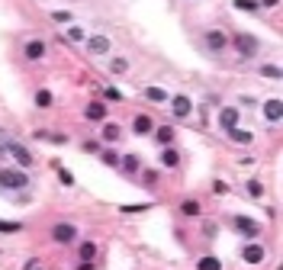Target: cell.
<instances>
[{
  "label": "cell",
  "instance_id": "cell-30",
  "mask_svg": "<svg viewBox=\"0 0 283 270\" xmlns=\"http://www.w3.org/2000/svg\"><path fill=\"white\" fill-rule=\"evenodd\" d=\"M232 7L241 10V13H261V4H257V0H235Z\"/></svg>",
  "mask_w": 283,
  "mask_h": 270
},
{
  "label": "cell",
  "instance_id": "cell-28",
  "mask_svg": "<svg viewBox=\"0 0 283 270\" xmlns=\"http://www.w3.org/2000/svg\"><path fill=\"white\" fill-rule=\"evenodd\" d=\"M139 187H145V190H155L158 187V170H139Z\"/></svg>",
  "mask_w": 283,
  "mask_h": 270
},
{
  "label": "cell",
  "instance_id": "cell-6",
  "mask_svg": "<svg viewBox=\"0 0 283 270\" xmlns=\"http://www.w3.org/2000/svg\"><path fill=\"white\" fill-rule=\"evenodd\" d=\"M78 235H81V232H78L74 222H55L52 225V241L55 244H74Z\"/></svg>",
  "mask_w": 283,
  "mask_h": 270
},
{
  "label": "cell",
  "instance_id": "cell-1",
  "mask_svg": "<svg viewBox=\"0 0 283 270\" xmlns=\"http://www.w3.org/2000/svg\"><path fill=\"white\" fill-rule=\"evenodd\" d=\"M229 45L235 48L238 58H244V61L257 58V55H261V48H264V45H261V39H257V35H251V32H235V35L229 39Z\"/></svg>",
  "mask_w": 283,
  "mask_h": 270
},
{
  "label": "cell",
  "instance_id": "cell-27",
  "mask_svg": "<svg viewBox=\"0 0 283 270\" xmlns=\"http://www.w3.org/2000/svg\"><path fill=\"white\" fill-rule=\"evenodd\" d=\"M100 155V161L106 164V167H119V151L113 148V145H109V148H103V151H97Z\"/></svg>",
  "mask_w": 283,
  "mask_h": 270
},
{
  "label": "cell",
  "instance_id": "cell-29",
  "mask_svg": "<svg viewBox=\"0 0 283 270\" xmlns=\"http://www.w3.org/2000/svg\"><path fill=\"white\" fill-rule=\"evenodd\" d=\"M78 254H81V261H93V257H97V244L93 241H81L78 244Z\"/></svg>",
  "mask_w": 283,
  "mask_h": 270
},
{
  "label": "cell",
  "instance_id": "cell-26",
  "mask_svg": "<svg viewBox=\"0 0 283 270\" xmlns=\"http://www.w3.org/2000/svg\"><path fill=\"white\" fill-rule=\"evenodd\" d=\"M126 71H129V58H122V55L109 58V74H126Z\"/></svg>",
  "mask_w": 283,
  "mask_h": 270
},
{
  "label": "cell",
  "instance_id": "cell-10",
  "mask_svg": "<svg viewBox=\"0 0 283 270\" xmlns=\"http://www.w3.org/2000/svg\"><path fill=\"white\" fill-rule=\"evenodd\" d=\"M238 122H241V109L238 106H222V109H219V129H222V132L235 129Z\"/></svg>",
  "mask_w": 283,
  "mask_h": 270
},
{
  "label": "cell",
  "instance_id": "cell-5",
  "mask_svg": "<svg viewBox=\"0 0 283 270\" xmlns=\"http://www.w3.org/2000/svg\"><path fill=\"white\" fill-rule=\"evenodd\" d=\"M84 52L90 58H100V55L113 52V42H109V35H87V39H84Z\"/></svg>",
  "mask_w": 283,
  "mask_h": 270
},
{
  "label": "cell",
  "instance_id": "cell-4",
  "mask_svg": "<svg viewBox=\"0 0 283 270\" xmlns=\"http://www.w3.org/2000/svg\"><path fill=\"white\" fill-rule=\"evenodd\" d=\"M232 228H235L238 235H244L248 241H257L264 235V225L254 222V219H248V216H232Z\"/></svg>",
  "mask_w": 283,
  "mask_h": 270
},
{
  "label": "cell",
  "instance_id": "cell-25",
  "mask_svg": "<svg viewBox=\"0 0 283 270\" xmlns=\"http://www.w3.org/2000/svg\"><path fill=\"white\" fill-rule=\"evenodd\" d=\"M196 270H222V261H219L216 254H203L200 261H196Z\"/></svg>",
  "mask_w": 283,
  "mask_h": 270
},
{
  "label": "cell",
  "instance_id": "cell-24",
  "mask_svg": "<svg viewBox=\"0 0 283 270\" xmlns=\"http://www.w3.org/2000/svg\"><path fill=\"white\" fill-rule=\"evenodd\" d=\"M244 190H248L251 200H264V180H257V177L244 180Z\"/></svg>",
  "mask_w": 283,
  "mask_h": 270
},
{
  "label": "cell",
  "instance_id": "cell-17",
  "mask_svg": "<svg viewBox=\"0 0 283 270\" xmlns=\"http://www.w3.org/2000/svg\"><path fill=\"white\" fill-rule=\"evenodd\" d=\"M155 142H158V148H164V145H174V139H177V132H174V126H155Z\"/></svg>",
  "mask_w": 283,
  "mask_h": 270
},
{
  "label": "cell",
  "instance_id": "cell-36",
  "mask_svg": "<svg viewBox=\"0 0 283 270\" xmlns=\"http://www.w3.org/2000/svg\"><path fill=\"white\" fill-rule=\"evenodd\" d=\"M219 235V225L216 222H203V238H216Z\"/></svg>",
  "mask_w": 283,
  "mask_h": 270
},
{
  "label": "cell",
  "instance_id": "cell-13",
  "mask_svg": "<svg viewBox=\"0 0 283 270\" xmlns=\"http://www.w3.org/2000/svg\"><path fill=\"white\" fill-rule=\"evenodd\" d=\"M84 119H90V122H103V119H109V106H106L103 100H93V103L84 106Z\"/></svg>",
  "mask_w": 283,
  "mask_h": 270
},
{
  "label": "cell",
  "instance_id": "cell-11",
  "mask_svg": "<svg viewBox=\"0 0 283 270\" xmlns=\"http://www.w3.org/2000/svg\"><path fill=\"white\" fill-rule=\"evenodd\" d=\"M119 139H122V126H119V122H113V119H103L100 122V142L116 145Z\"/></svg>",
  "mask_w": 283,
  "mask_h": 270
},
{
  "label": "cell",
  "instance_id": "cell-2",
  "mask_svg": "<svg viewBox=\"0 0 283 270\" xmlns=\"http://www.w3.org/2000/svg\"><path fill=\"white\" fill-rule=\"evenodd\" d=\"M32 183V177L26 174L23 167H0V190H10V193H23Z\"/></svg>",
  "mask_w": 283,
  "mask_h": 270
},
{
  "label": "cell",
  "instance_id": "cell-14",
  "mask_svg": "<svg viewBox=\"0 0 283 270\" xmlns=\"http://www.w3.org/2000/svg\"><path fill=\"white\" fill-rule=\"evenodd\" d=\"M119 170H122L126 177H139L142 158H139V155H119Z\"/></svg>",
  "mask_w": 283,
  "mask_h": 270
},
{
  "label": "cell",
  "instance_id": "cell-20",
  "mask_svg": "<svg viewBox=\"0 0 283 270\" xmlns=\"http://www.w3.org/2000/svg\"><path fill=\"white\" fill-rule=\"evenodd\" d=\"M32 103H35V109H52L55 106V93L45 90V87H39V90H35V97H32Z\"/></svg>",
  "mask_w": 283,
  "mask_h": 270
},
{
  "label": "cell",
  "instance_id": "cell-38",
  "mask_svg": "<svg viewBox=\"0 0 283 270\" xmlns=\"http://www.w3.org/2000/svg\"><path fill=\"white\" fill-rule=\"evenodd\" d=\"M48 142H55V145H65V142H68V135H65V132H55V135H48Z\"/></svg>",
  "mask_w": 283,
  "mask_h": 270
},
{
  "label": "cell",
  "instance_id": "cell-9",
  "mask_svg": "<svg viewBox=\"0 0 283 270\" xmlns=\"http://www.w3.org/2000/svg\"><path fill=\"white\" fill-rule=\"evenodd\" d=\"M171 113H174V119H190V113H193V100L187 93H177V97H171Z\"/></svg>",
  "mask_w": 283,
  "mask_h": 270
},
{
  "label": "cell",
  "instance_id": "cell-31",
  "mask_svg": "<svg viewBox=\"0 0 283 270\" xmlns=\"http://www.w3.org/2000/svg\"><path fill=\"white\" fill-rule=\"evenodd\" d=\"M55 174H58V180H61V187H74V174H71L68 167H61L58 161H55Z\"/></svg>",
  "mask_w": 283,
  "mask_h": 270
},
{
  "label": "cell",
  "instance_id": "cell-7",
  "mask_svg": "<svg viewBox=\"0 0 283 270\" xmlns=\"http://www.w3.org/2000/svg\"><path fill=\"white\" fill-rule=\"evenodd\" d=\"M241 261L248 264V267L264 264V261H267V248H264V244H257V241H248V244L241 248Z\"/></svg>",
  "mask_w": 283,
  "mask_h": 270
},
{
  "label": "cell",
  "instance_id": "cell-34",
  "mask_svg": "<svg viewBox=\"0 0 283 270\" xmlns=\"http://www.w3.org/2000/svg\"><path fill=\"white\" fill-rule=\"evenodd\" d=\"M52 20L61 23V26H68V23H71V13H68V10H52Z\"/></svg>",
  "mask_w": 283,
  "mask_h": 270
},
{
  "label": "cell",
  "instance_id": "cell-16",
  "mask_svg": "<svg viewBox=\"0 0 283 270\" xmlns=\"http://www.w3.org/2000/svg\"><path fill=\"white\" fill-rule=\"evenodd\" d=\"M132 132H135V135H152V132H155V119H152L148 113L132 116Z\"/></svg>",
  "mask_w": 283,
  "mask_h": 270
},
{
  "label": "cell",
  "instance_id": "cell-18",
  "mask_svg": "<svg viewBox=\"0 0 283 270\" xmlns=\"http://www.w3.org/2000/svg\"><path fill=\"white\" fill-rule=\"evenodd\" d=\"M142 93H145V100H148V103H161V106L171 100V93H167L164 87H158V84H152V87H145Z\"/></svg>",
  "mask_w": 283,
  "mask_h": 270
},
{
  "label": "cell",
  "instance_id": "cell-33",
  "mask_svg": "<svg viewBox=\"0 0 283 270\" xmlns=\"http://www.w3.org/2000/svg\"><path fill=\"white\" fill-rule=\"evenodd\" d=\"M145 209H152L148 203H135V206H119V213H126V216H132V213H145Z\"/></svg>",
  "mask_w": 283,
  "mask_h": 270
},
{
  "label": "cell",
  "instance_id": "cell-22",
  "mask_svg": "<svg viewBox=\"0 0 283 270\" xmlns=\"http://www.w3.org/2000/svg\"><path fill=\"white\" fill-rule=\"evenodd\" d=\"M225 135H229V139L235 142V145H251V142H254V132H248V129H241V126H235V129H229Z\"/></svg>",
  "mask_w": 283,
  "mask_h": 270
},
{
  "label": "cell",
  "instance_id": "cell-32",
  "mask_svg": "<svg viewBox=\"0 0 283 270\" xmlns=\"http://www.w3.org/2000/svg\"><path fill=\"white\" fill-rule=\"evenodd\" d=\"M257 71H261V78H267V81H280V68L277 65H261Z\"/></svg>",
  "mask_w": 283,
  "mask_h": 270
},
{
  "label": "cell",
  "instance_id": "cell-43",
  "mask_svg": "<svg viewBox=\"0 0 283 270\" xmlns=\"http://www.w3.org/2000/svg\"><path fill=\"white\" fill-rule=\"evenodd\" d=\"M4 158H7V148H4V142H0V161H4Z\"/></svg>",
  "mask_w": 283,
  "mask_h": 270
},
{
  "label": "cell",
  "instance_id": "cell-39",
  "mask_svg": "<svg viewBox=\"0 0 283 270\" xmlns=\"http://www.w3.org/2000/svg\"><path fill=\"white\" fill-rule=\"evenodd\" d=\"M84 151H100V142H97V139H87V142H84Z\"/></svg>",
  "mask_w": 283,
  "mask_h": 270
},
{
  "label": "cell",
  "instance_id": "cell-21",
  "mask_svg": "<svg viewBox=\"0 0 283 270\" xmlns=\"http://www.w3.org/2000/svg\"><path fill=\"white\" fill-rule=\"evenodd\" d=\"M65 39H68V42H74V45H84L87 32H84V26H78V23H68V26H65Z\"/></svg>",
  "mask_w": 283,
  "mask_h": 270
},
{
  "label": "cell",
  "instance_id": "cell-44",
  "mask_svg": "<svg viewBox=\"0 0 283 270\" xmlns=\"http://www.w3.org/2000/svg\"><path fill=\"white\" fill-rule=\"evenodd\" d=\"M0 139H4V129H0Z\"/></svg>",
  "mask_w": 283,
  "mask_h": 270
},
{
  "label": "cell",
  "instance_id": "cell-41",
  "mask_svg": "<svg viewBox=\"0 0 283 270\" xmlns=\"http://www.w3.org/2000/svg\"><path fill=\"white\" fill-rule=\"evenodd\" d=\"M216 193H219V196H225V193H229V187H225L222 180H216Z\"/></svg>",
  "mask_w": 283,
  "mask_h": 270
},
{
  "label": "cell",
  "instance_id": "cell-23",
  "mask_svg": "<svg viewBox=\"0 0 283 270\" xmlns=\"http://www.w3.org/2000/svg\"><path fill=\"white\" fill-rule=\"evenodd\" d=\"M180 216H187V219H200V216H203L200 200H183V203H180Z\"/></svg>",
  "mask_w": 283,
  "mask_h": 270
},
{
  "label": "cell",
  "instance_id": "cell-45",
  "mask_svg": "<svg viewBox=\"0 0 283 270\" xmlns=\"http://www.w3.org/2000/svg\"><path fill=\"white\" fill-rule=\"evenodd\" d=\"M35 270H39V267H35Z\"/></svg>",
  "mask_w": 283,
  "mask_h": 270
},
{
  "label": "cell",
  "instance_id": "cell-19",
  "mask_svg": "<svg viewBox=\"0 0 283 270\" xmlns=\"http://www.w3.org/2000/svg\"><path fill=\"white\" fill-rule=\"evenodd\" d=\"M261 113H264L267 122H280V116H283V103H280V100H267V103L261 106Z\"/></svg>",
  "mask_w": 283,
  "mask_h": 270
},
{
  "label": "cell",
  "instance_id": "cell-15",
  "mask_svg": "<svg viewBox=\"0 0 283 270\" xmlns=\"http://www.w3.org/2000/svg\"><path fill=\"white\" fill-rule=\"evenodd\" d=\"M180 161H183V155L174 148V145H164V148H161V167L164 170H177Z\"/></svg>",
  "mask_w": 283,
  "mask_h": 270
},
{
  "label": "cell",
  "instance_id": "cell-8",
  "mask_svg": "<svg viewBox=\"0 0 283 270\" xmlns=\"http://www.w3.org/2000/svg\"><path fill=\"white\" fill-rule=\"evenodd\" d=\"M203 42H206V48H209L213 55H222L225 48H229V35H225L222 29H209V32L203 35Z\"/></svg>",
  "mask_w": 283,
  "mask_h": 270
},
{
  "label": "cell",
  "instance_id": "cell-35",
  "mask_svg": "<svg viewBox=\"0 0 283 270\" xmlns=\"http://www.w3.org/2000/svg\"><path fill=\"white\" fill-rule=\"evenodd\" d=\"M0 232L13 235V232H23V225H20V222H4V219H0Z\"/></svg>",
  "mask_w": 283,
  "mask_h": 270
},
{
  "label": "cell",
  "instance_id": "cell-42",
  "mask_svg": "<svg viewBox=\"0 0 283 270\" xmlns=\"http://www.w3.org/2000/svg\"><path fill=\"white\" fill-rule=\"evenodd\" d=\"M78 270H97V264H93V261H81V267H78Z\"/></svg>",
  "mask_w": 283,
  "mask_h": 270
},
{
  "label": "cell",
  "instance_id": "cell-12",
  "mask_svg": "<svg viewBox=\"0 0 283 270\" xmlns=\"http://www.w3.org/2000/svg\"><path fill=\"white\" fill-rule=\"evenodd\" d=\"M45 52H48V45L42 39H29L26 45H23V58H26V61H42Z\"/></svg>",
  "mask_w": 283,
  "mask_h": 270
},
{
  "label": "cell",
  "instance_id": "cell-37",
  "mask_svg": "<svg viewBox=\"0 0 283 270\" xmlns=\"http://www.w3.org/2000/svg\"><path fill=\"white\" fill-rule=\"evenodd\" d=\"M103 97H106V100H113V103H119V100H122V93H119L116 87H106V90H103Z\"/></svg>",
  "mask_w": 283,
  "mask_h": 270
},
{
  "label": "cell",
  "instance_id": "cell-3",
  "mask_svg": "<svg viewBox=\"0 0 283 270\" xmlns=\"http://www.w3.org/2000/svg\"><path fill=\"white\" fill-rule=\"evenodd\" d=\"M4 148H7V158H13V161H16V167L29 170V167L35 164V155L26 148V145H20V142H10V139H4Z\"/></svg>",
  "mask_w": 283,
  "mask_h": 270
},
{
  "label": "cell",
  "instance_id": "cell-40",
  "mask_svg": "<svg viewBox=\"0 0 283 270\" xmlns=\"http://www.w3.org/2000/svg\"><path fill=\"white\" fill-rule=\"evenodd\" d=\"M257 4H261V10H264V7L274 10V7H280V0H257Z\"/></svg>",
  "mask_w": 283,
  "mask_h": 270
}]
</instances>
